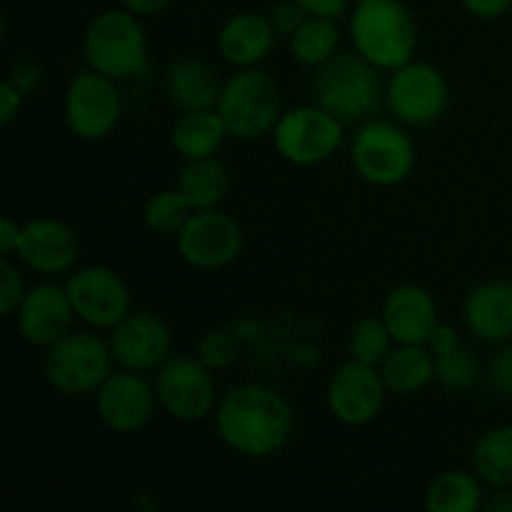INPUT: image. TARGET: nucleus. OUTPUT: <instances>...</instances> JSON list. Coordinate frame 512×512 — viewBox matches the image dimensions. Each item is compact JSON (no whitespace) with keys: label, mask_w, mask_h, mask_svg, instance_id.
Wrapping results in <instances>:
<instances>
[{"label":"nucleus","mask_w":512,"mask_h":512,"mask_svg":"<svg viewBox=\"0 0 512 512\" xmlns=\"http://www.w3.org/2000/svg\"><path fill=\"white\" fill-rule=\"evenodd\" d=\"M158 405L153 385L135 370H118L95 393V408L105 428L113 433H135L150 423Z\"/></svg>","instance_id":"obj_15"},{"label":"nucleus","mask_w":512,"mask_h":512,"mask_svg":"<svg viewBox=\"0 0 512 512\" xmlns=\"http://www.w3.org/2000/svg\"><path fill=\"white\" fill-rule=\"evenodd\" d=\"M490 512H512V493H505V488H500V493L493 495V500L488 503Z\"/></svg>","instance_id":"obj_43"},{"label":"nucleus","mask_w":512,"mask_h":512,"mask_svg":"<svg viewBox=\"0 0 512 512\" xmlns=\"http://www.w3.org/2000/svg\"><path fill=\"white\" fill-rule=\"evenodd\" d=\"M273 20L260 13H238L218 33V50L225 63L235 68H255L275 45Z\"/></svg>","instance_id":"obj_21"},{"label":"nucleus","mask_w":512,"mask_h":512,"mask_svg":"<svg viewBox=\"0 0 512 512\" xmlns=\"http://www.w3.org/2000/svg\"><path fill=\"white\" fill-rule=\"evenodd\" d=\"M73 318L75 310L68 290L65 285L55 283H38L28 288L18 313H15L20 335L30 345L45 350L68 333Z\"/></svg>","instance_id":"obj_18"},{"label":"nucleus","mask_w":512,"mask_h":512,"mask_svg":"<svg viewBox=\"0 0 512 512\" xmlns=\"http://www.w3.org/2000/svg\"><path fill=\"white\" fill-rule=\"evenodd\" d=\"M170 345V328L153 313H130L110 335L115 363L135 373L158 370L168 360Z\"/></svg>","instance_id":"obj_17"},{"label":"nucleus","mask_w":512,"mask_h":512,"mask_svg":"<svg viewBox=\"0 0 512 512\" xmlns=\"http://www.w3.org/2000/svg\"><path fill=\"white\" fill-rule=\"evenodd\" d=\"M383 320L400 345H428L438 328V305L433 295L413 283L398 285L383 303Z\"/></svg>","instance_id":"obj_19"},{"label":"nucleus","mask_w":512,"mask_h":512,"mask_svg":"<svg viewBox=\"0 0 512 512\" xmlns=\"http://www.w3.org/2000/svg\"><path fill=\"white\" fill-rule=\"evenodd\" d=\"M393 343L395 340L390 335L388 325H385L383 315L380 318L370 315V318L358 320L350 330V355H353V360L375 365V368L383 365V360L393 350L390 348Z\"/></svg>","instance_id":"obj_29"},{"label":"nucleus","mask_w":512,"mask_h":512,"mask_svg":"<svg viewBox=\"0 0 512 512\" xmlns=\"http://www.w3.org/2000/svg\"><path fill=\"white\" fill-rule=\"evenodd\" d=\"M15 255L25 268L55 278L75 268L80 258V238L68 223L58 218L28 220L20 230Z\"/></svg>","instance_id":"obj_16"},{"label":"nucleus","mask_w":512,"mask_h":512,"mask_svg":"<svg viewBox=\"0 0 512 512\" xmlns=\"http://www.w3.org/2000/svg\"><path fill=\"white\" fill-rule=\"evenodd\" d=\"M488 378L490 385H493L500 395L512 398V345H508V348H503L495 355L493 363H490L488 368Z\"/></svg>","instance_id":"obj_35"},{"label":"nucleus","mask_w":512,"mask_h":512,"mask_svg":"<svg viewBox=\"0 0 512 512\" xmlns=\"http://www.w3.org/2000/svg\"><path fill=\"white\" fill-rule=\"evenodd\" d=\"M165 90L168 98L180 113L190 110H213L218 108L220 85L218 73L213 65L198 58H178L170 63L165 73Z\"/></svg>","instance_id":"obj_22"},{"label":"nucleus","mask_w":512,"mask_h":512,"mask_svg":"<svg viewBox=\"0 0 512 512\" xmlns=\"http://www.w3.org/2000/svg\"><path fill=\"white\" fill-rule=\"evenodd\" d=\"M385 380L380 368L360 360L340 365L328 383V408L343 425H368L385 405Z\"/></svg>","instance_id":"obj_14"},{"label":"nucleus","mask_w":512,"mask_h":512,"mask_svg":"<svg viewBox=\"0 0 512 512\" xmlns=\"http://www.w3.org/2000/svg\"><path fill=\"white\" fill-rule=\"evenodd\" d=\"M83 50L90 68L113 80L138 78L150 68L143 23L128 8H110L95 15L85 30Z\"/></svg>","instance_id":"obj_3"},{"label":"nucleus","mask_w":512,"mask_h":512,"mask_svg":"<svg viewBox=\"0 0 512 512\" xmlns=\"http://www.w3.org/2000/svg\"><path fill=\"white\" fill-rule=\"evenodd\" d=\"M20 230H23V225L15 223L10 215H5V218L0 220V255H3V258L15 255L20 243Z\"/></svg>","instance_id":"obj_41"},{"label":"nucleus","mask_w":512,"mask_h":512,"mask_svg":"<svg viewBox=\"0 0 512 512\" xmlns=\"http://www.w3.org/2000/svg\"><path fill=\"white\" fill-rule=\"evenodd\" d=\"M10 83L15 85V88L20 90L23 95H30L35 88H38V83L43 80V73H40L38 65L33 63H18L13 68V73H10Z\"/></svg>","instance_id":"obj_39"},{"label":"nucleus","mask_w":512,"mask_h":512,"mask_svg":"<svg viewBox=\"0 0 512 512\" xmlns=\"http://www.w3.org/2000/svg\"><path fill=\"white\" fill-rule=\"evenodd\" d=\"M483 480L465 470H448L430 483L425 508L430 512H475L483 505Z\"/></svg>","instance_id":"obj_27"},{"label":"nucleus","mask_w":512,"mask_h":512,"mask_svg":"<svg viewBox=\"0 0 512 512\" xmlns=\"http://www.w3.org/2000/svg\"><path fill=\"white\" fill-rule=\"evenodd\" d=\"M298 3L305 13L315 15V18L338 20L348 10L350 0H298Z\"/></svg>","instance_id":"obj_38"},{"label":"nucleus","mask_w":512,"mask_h":512,"mask_svg":"<svg viewBox=\"0 0 512 512\" xmlns=\"http://www.w3.org/2000/svg\"><path fill=\"white\" fill-rule=\"evenodd\" d=\"M305 18H308V13L300 8L298 0H285V3L275 5L273 15H270L275 33L288 35V38L305 23Z\"/></svg>","instance_id":"obj_34"},{"label":"nucleus","mask_w":512,"mask_h":512,"mask_svg":"<svg viewBox=\"0 0 512 512\" xmlns=\"http://www.w3.org/2000/svg\"><path fill=\"white\" fill-rule=\"evenodd\" d=\"M353 168L365 183L393 188L415 168L413 138L390 120H370L353 135L350 145Z\"/></svg>","instance_id":"obj_7"},{"label":"nucleus","mask_w":512,"mask_h":512,"mask_svg":"<svg viewBox=\"0 0 512 512\" xmlns=\"http://www.w3.org/2000/svg\"><path fill=\"white\" fill-rule=\"evenodd\" d=\"M25 293H28V288H25V280L23 275H20L18 265L10 263L8 258L0 260V313L3 315L18 313Z\"/></svg>","instance_id":"obj_33"},{"label":"nucleus","mask_w":512,"mask_h":512,"mask_svg":"<svg viewBox=\"0 0 512 512\" xmlns=\"http://www.w3.org/2000/svg\"><path fill=\"white\" fill-rule=\"evenodd\" d=\"M428 348H430V353L435 355V358H443V355L455 353V350L460 348L458 330H455L453 325H448V323H440L438 328H435L433 338L428 340Z\"/></svg>","instance_id":"obj_36"},{"label":"nucleus","mask_w":512,"mask_h":512,"mask_svg":"<svg viewBox=\"0 0 512 512\" xmlns=\"http://www.w3.org/2000/svg\"><path fill=\"white\" fill-rule=\"evenodd\" d=\"M228 135V128H225L223 118L215 108L190 110V113H183L175 120L170 143H173L175 153L183 155L185 160L213 158Z\"/></svg>","instance_id":"obj_23"},{"label":"nucleus","mask_w":512,"mask_h":512,"mask_svg":"<svg viewBox=\"0 0 512 512\" xmlns=\"http://www.w3.org/2000/svg\"><path fill=\"white\" fill-rule=\"evenodd\" d=\"M473 473L493 488H512V425L480 435L473 448Z\"/></svg>","instance_id":"obj_26"},{"label":"nucleus","mask_w":512,"mask_h":512,"mask_svg":"<svg viewBox=\"0 0 512 512\" xmlns=\"http://www.w3.org/2000/svg\"><path fill=\"white\" fill-rule=\"evenodd\" d=\"M113 348L93 330H68L45 353V380L68 398L98 393L113 373Z\"/></svg>","instance_id":"obj_5"},{"label":"nucleus","mask_w":512,"mask_h":512,"mask_svg":"<svg viewBox=\"0 0 512 512\" xmlns=\"http://www.w3.org/2000/svg\"><path fill=\"white\" fill-rule=\"evenodd\" d=\"M355 50L380 70H398L418 50V25L400 0H363L350 15Z\"/></svg>","instance_id":"obj_2"},{"label":"nucleus","mask_w":512,"mask_h":512,"mask_svg":"<svg viewBox=\"0 0 512 512\" xmlns=\"http://www.w3.org/2000/svg\"><path fill=\"white\" fill-rule=\"evenodd\" d=\"M123 8H128L130 13L140 15V18H148V15L163 13L170 5V0H120Z\"/></svg>","instance_id":"obj_42"},{"label":"nucleus","mask_w":512,"mask_h":512,"mask_svg":"<svg viewBox=\"0 0 512 512\" xmlns=\"http://www.w3.org/2000/svg\"><path fill=\"white\" fill-rule=\"evenodd\" d=\"M243 250V230L218 208L193 210L178 230V253L200 270H220L233 263Z\"/></svg>","instance_id":"obj_13"},{"label":"nucleus","mask_w":512,"mask_h":512,"mask_svg":"<svg viewBox=\"0 0 512 512\" xmlns=\"http://www.w3.org/2000/svg\"><path fill=\"white\" fill-rule=\"evenodd\" d=\"M190 215H193V208L178 188L155 193L143 210L145 225L158 235H178V230L188 223Z\"/></svg>","instance_id":"obj_30"},{"label":"nucleus","mask_w":512,"mask_h":512,"mask_svg":"<svg viewBox=\"0 0 512 512\" xmlns=\"http://www.w3.org/2000/svg\"><path fill=\"white\" fill-rule=\"evenodd\" d=\"M158 403L170 418L180 423H198L218 408V390H215L213 370L195 355L168 358L158 368L155 378Z\"/></svg>","instance_id":"obj_9"},{"label":"nucleus","mask_w":512,"mask_h":512,"mask_svg":"<svg viewBox=\"0 0 512 512\" xmlns=\"http://www.w3.org/2000/svg\"><path fill=\"white\" fill-rule=\"evenodd\" d=\"M465 323L485 343L512 340V280H488L465 298Z\"/></svg>","instance_id":"obj_20"},{"label":"nucleus","mask_w":512,"mask_h":512,"mask_svg":"<svg viewBox=\"0 0 512 512\" xmlns=\"http://www.w3.org/2000/svg\"><path fill=\"white\" fill-rule=\"evenodd\" d=\"M385 388L393 395H415L435 380V355L425 345H400L380 365Z\"/></svg>","instance_id":"obj_24"},{"label":"nucleus","mask_w":512,"mask_h":512,"mask_svg":"<svg viewBox=\"0 0 512 512\" xmlns=\"http://www.w3.org/2000/svg\"><path fill=\"white\" fill-rule=\"evenodd\" d=\"M273 143L280 158L308 168L333 158L343 145V120L323 105H303L280 115L273 128Z\"/></svg>","instance_id":"obj_8"},{"label":"nucleus","mask_w":512,"mask_h":512,"mask_svg":"<svg viewBox=\"0 0 512 512\" xmlns=\"http://www.w3.org/2000/svg\"><path fill=\"white\" fill-rule=\"evenodd\" d=\"M25 95L15 88L10 80H3L0 83V123L10 125L15 115L20 113V105H23Z\"/></svg>","instance_id":"obj_37"},{"label":"nucleus","mask_w":512,"mask_h":512,"mask_svg":"<svg viewBox=\"0 0 512 512\" xmlns=\"http://www.w3.org/2000/svg\"><path fill=\"white\" fill-rule=\"evenodd\" d=\"M380 68L355 53H335L315 75V100L343 123L375 113L383 103Z\"/></svg>","instance_id":"obj_6"},{"label":"nucleus","mask_w":512,"mask_h":512,"mask_svg":"<svg viewBox=\"0 0 512 512\" xmlns=\"http://www.w3.org/2000/svg\"><path fill=\"white\" fill-rule=\"evenodd\" d=\"M175 188L183 193L193 210L218 208L230 190L228 168L218 158H198L185 160L178 173V185Z\"/></svg>","instance_id":"obj_25"},{"label":"nucleus","mask_w":512,"mask_h":512,"mask_svg":"<svg viewBox=\"0 0 512 512\" xmlns=\"http://www.w3.org/2000/svg\"><path fill=\"white\" fill-rule=\"evenodd\" d=\"M75 318L95 330H113L133 313V300L125 280L105 265H85L65 283Z\"/></svg>","instance_id":"obj_11"},{"label":"nucleus","mask_w":512,"mask_h":512,"mask_svg":"<svg viewBox=\"0 0 512 512\" xmlns=\"http://www.w3.org/2000/svg\"><path fill=\"white\" fill-rule=\"evenodd\" d=\"M478 375V360L465 348H458L443 358H435V380L448 390H468L470 385H475Z\"/></svg>","instance_id":"obj_31"},{"label":"nucleus","mask_w":512,"mask_h":512,"mask_svg":"<svg viewBox=\"0 0 512 512\" xmlns=\"http://www.w3.org/2000/svg\"><path fill=\"white\" fill-rule=\"evenodd\" d=\"M215 110L233 138L255 140L273 133L283 115V98L278 83L255 65L238 68V73L225 80Z\"/></svg>","instance_id":"obj_4"},{"label":"nucleus","mask_w":512,"mask_h":512,"mask_svg":"<svg viewBox=\"0 0 512 512\" xmlns=\"http://www.w3.org/2000/svg\"><path fill=\"white\" fill-rule=\"evenodd\" d=\"M450 90L448 80L435 65L430 63H405L403 68L393 70L385 88V103L390 113L405 125H423L435 123L443 118L448 108Z\"/></svg>","instance_id":"obj_10"},{"label":"nucleus","mask_w":512,"mask_h":512,"mask_svg":"<svg viewBox=\"0 0 512 512\" xmlns=\"http://www.w3.org/2000/svg\"><path fill=\"white\" fill-rule=\"evenodd\" d=\"M198 358L210 370H225L238 358V343L225 330H210L198 340Z\"/></svg>","instance_id":"obj_32"},{"label":"nucleus","mask_w":512,"mask_h":512,"mask_svg":"<svg viewBox=\"0 0 512 512\" xmlns=\"http://www.w3.org/2000/svg\"><path fill=\"white\" fill-rule=\"evenodd\" d=\"M338 45L340 30L335 20L330 18L308 15L305 23L290 35V53H293V58L303 65H313V68L328 63L338 53Z\"/></svg>","instance_id":"obj_28"},{"label":"nucleus","mask_w":512,"mask_h":512,"mask_svg":"<svg viewBox=\"0 0 512 512\" xmlns=\"http://www.w3.org/2000/svg\"><path fill=\"white\" fill-rule=\"evenodd\" d=\"M120 93L115 80L98 70H85L65 90V123L80 140L108 138L120 123Z\"/></svg>","instance_id":"obj_12"},{"label":"nucleus","mask_w":512,"mask_h":512,"mask_svg":"<svg viewBox=\"0 0 512 512\" xmlns=\"http://www.w3.org/2000/svg\"><path fill=\"white\" fill-rule=\"evenodd\" d=\"M355 3H363V0H355Z\"/></svg>","instance_id":"obj_44"},{"label":"nucleus","mask_w":512,"mask_h":512,"mask_svg":"<svg viewBox=\"0 0 512 512\" xmlns=\"http://www.w3.org/2000/svg\"><path fill=\"white\" fill-rule=\"evenodd\" d=\"M465 8L475 15V18H500L510 10L512 0H463Z\"/></svg>","instance_id":"obj_40"},{"label":"nucleus","mask_w":512,"mask_h":512,"mask_svg":"<svg viewBox=\"0 0 512 512\" xmlns=\"http://www.w3.org/2000/svg\"><path fill=\"white\" fill-rule=\"evenodd\" d=\"M293 428V408L268 385H235L215 408V430L220 440L243 458L280 453L288 445Z\"/></svg>","instance_id":"obj_1"}]
</instances>
